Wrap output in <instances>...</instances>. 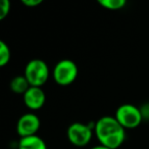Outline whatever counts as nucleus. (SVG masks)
Wrapping results in <instances>:
<instances>
[{
    "mask_svg": "<svg viewBox=\"0 0 149 149\" xmlns=\"http://www.w3.org/2000/svg\"><path fill=\"white\" fill-rule=\"evenodd\" d=\"M79 68L77 63L70 58L58 60L52 70V78L54 82L60 86H68L72 84L78 77Z\"/></svg>",
    "mask_w": 149,
    "mask_h": 149,
    "instance_id": "4",
    "label": "nucleus"
},
{
    "mask_svg": "<svg viewBox=\"0 0 149 149\" xmlns=\"http://www.w3.org/2000/svg\"><path fill=\"white\" fill-rule=\"evenodd\" d=\"M41 127L40 118L34 112H26L22 114L17 122V132L19 136L28 137L37 135Z\"/></svg>",
    "mask_w": 149,
    "mask_h": 149,
    "instance_id": "6",
    "label": "nucleus"
},
{
    "mask_svg": "<svg viewBox=\"0 0 149 149\" xmlns=\"http://www.w3.org/2000/svg\"><path fill=\"white\" fill-rule=\"evenodd\" d=\"M10 90L13 93L17 94H25L26 91L30 88V84L24 74H17L13 77L9 84Z\"/></svg>",
    "mask_w": 149,
    "mask_h": 149,
    "instance_id": "9",
    "label": "nucleus"
},
{
    "mask_svg": "<svg viewBox=\"0 0 149 149\" xmlns=\"http://www.w3.org/2000/svg\"><path fill=\"white\" fill-rule=\"evenodd\" d=\"M98 3L108 10H120L127 5L126 0H98Z\"/></svg>",
    "mask_w": 149,
    "mask_h": 149,
    "instance_id": "10",
    "label": "nucleus"
},
{
    "mask_svg": "<svg viewBox=\"0 0 149 149\" xmlns=\"http://www.w3.org/2000/svg\"><path fill=\"white\" fill-rule=\"evenodd\" d=\"M94 135L99 144L111 149H118L126 140V129L114 116H103L95 122Z\"/></svg>",
    "mask_w": 149,
    "mask_h": 149,
    "instance_id": "1",
    "label": "nucleus"
},
{
    "mask_svg": "<svg viewBox=\"0 0 149 149\" xmlns=\"http://www.w3.org/2000/svg\"><path fill=\"white\" fill-rule=\"evenodd\" d=\"M11 8V3L9 0H2L0 4V19H4L9 15Z\"/></svg>",
    "mask_w": 149,
    "mask_h": 149,
    "instance_id": "12",
    "label": "nucleus"
},
{
    "mask_svg": "<svg viewBox=\"0 0 149 149\" xmlns=\"http://www.w3.org/2000/svg\"><path fill=\"white\" fill-rule=\"evenodd\" d=\"M23 100L25 105L34 111L43 107L46 101V94L42 87L30 86V88L23 95Z\"/></svg>",
    "mask_w": 149,
    "mask_h": 149,
    "instance_id": "7",
    "label": "nucleus"
},
{
    "mask_svg": "<svg viewBox=\"0 0 149 149\" xmlns=\"http://www.w3.org/2000/svg\"><path fill=\"white\" fill-rule=\"evenodd\" d=\"M114 118L125 129H135L143 122L140 107L132 103H124L118 106Z\"/></svg>",
    "mask_w": 149,
    "mask_h": 149,
    "instance_id": "5",
    "label": "nucleus"
},
{
    "mask_svg": "<svg viewBox=\"0 0 149 149\" xmlns=\"http://www.w3.org/2000/svg\"><path fill=\"white\" fill-rule=\"evenodd\" d=\"M22 3L26 6L35 7L42 3V0H22Z\"/></svg>",
    "mask_w": 149,
    "mask_h": 149,
    "instance_id": "14",
    "label": "nucleus"
},
{
    "mask_svg": "<svg viewBox=\"0 0 149 149\" xmlns=\"http://www.w3.org/2000/svg\"><path fill=\"white\" fill-rule=\"evenodd\" d=\"M11 58V52L8 44L5 41H0V66H5Z\"/></svg>",
    "mask_w": 149,
    "mask_h": 149,
    "instance_id": "11",
    "label": "nucleus"
},
{
    "mask_svg": "<svg viewBox=\"0 0 149 149\" xmlns=\"http://www.w3.org/2000/svg\"><path fill=\"white\" fill-rule=\"evenodd\" d=\"M24 76L28 80L30 86L42 87L49 79V65L41 58H33L25 65Z\"/></svg>",
    "mask_w": 149,
    "mask_h": 149,
    "instance_id": "2",
    "label": "nucleus"
},
{
    "mask_svg": "<svg viewBox=\"0 0 149 149\" xmlns=\"http://www.w3.org/2000/svg\"><path fill=\"white\" fill-rule=\"evenodd\" d=\"M89 149H111V148H108V147L103 146V145H101V144H98V145H94V146L90 147Z\"/></svg>",
    "mask_w": 149,
    "mask_h": 149,
    "instance_id": "15",
    "label": "nucleus"
},
{
    "mask_svg": "<svg viewBox=\"0 0 149 149\" xmlns=\"http://www.w3.org/2000/svg\"><path fill=\"white\" fill-rule=\"evenodd\" d=\"M94 127L95 122H90L89 124H84L81 122L72 123L66 129L68 140L74 146H86L91 142L94 136Z\"/></svg>",
    "mask_w": 149,
    "mask_h": 149,
    "instance_id": "3",
    "label": "nucleus"
},
{
    "mask_svg": "<svg viewBox=\"0 0 149 149\" xmlns=\"http://www.w3.org/2000/svg\"><path fill=\"white\" fill-rule=\"evenodd\" d=\"M17 149H47V144L40 136L33 135L19 138Z\"/></svg>",
    "mask_w": 149,
    "mask_h": 149,
    "instance_id": "8",
    "label": "nucleus"
},
{
    "mask_svg": "<svg viewBox=\"0 0 149 149\" xmlns=\"http://www.w3.org/2000/svg\"><path fill=\"white\" fill-rule=\"evenodd\" d=\"M140 107V110H141V113H142V116H143V120H149V102H146V103H143Z\"/></svg>",
    "mask_w": 149,
    "mask_h": 149,
    "instance_id": "13",
    "label": "nucleus"
}]
</instances>
